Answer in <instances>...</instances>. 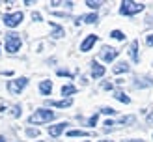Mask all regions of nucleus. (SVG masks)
<instances>
[{
  "instance_id": "obj_3",
  "label": "nucleus",
  "mask_w": 153,
  "mask_h": 142,
  "mask_svg": "<svg viewBox=\"0 0 153 142\" xmlns=\"http://www.w3.org/2000/svg\"><path fill=\"white\" fill-rule=\"evenodd\" d=\"M21 49V37L17 34H7L6 36V51L7 52H17Z\"/></svg>"
},
{
  "instance_id": "obj_22",
  "label": "nucleus",
  "mask_w": 153,
  "mask_h": 142,
  "mask_svg": "<svg viewBox=\"0 0 153 142\" xmlns=\"http://www.w3.org/2000/svg\"><path fill=\"white\" fill-rule=\"evenodd\" d=\"M26 135H28V137H37V135H39V131H37V129H28Z\"/></svg>"
},
{
  "instance_id": "obj_16",
  "label": "nucleus",
  "mask_w": 153,
  "mask_h": 142,
  "mask_svg": "<svg viewBox=\"0 0 153 142\" xmlns=\"http://www.w3.org/2000/svg\"><path fill=\"white\" fill-rule=\"evenodd\" d=\"M75 92H76V88L71 86V84H67V86L62 88V95H71V94H75Z\"/></svg>"
},
{
  "instance_id": "obj_17",
  "label": "nucleus",
  "mask_w": 153,
  "mask_h": 142,
  "mask_svg": "<svg viewBox=\"0 0 153 142\" xmlns=\"http://www.w3.org/2000/svg\"><path fill=\"white\" fill-rule=\"evenodd\" d=\"M114 39H118V41H123L125 39V36H123V32L121 30H112V34H110Z\"/></svg>"
},
{
  "instance_id": "obj_24",
  "label": "nucleus",
  "mask_w": 153,
  "mask_h": 142,
  "mask_svg": "<svg viewBox=\"0 0 153 142\" xmlns=\"http://www.w3.org/2000/svg\"><path fill=\"white\" fill-rule=\"evenodd\" d=\"M97 118H99V116H97V114H94V116L90 118V122H88V123H90V125H95V123H97Z\"/></svg>"
},
{
  "instance_id": "obj_27",
  "label": "nucleus",
  "mask_w": 153,
  "mask_h": 142,
  "mask_svg": "<svg viewBox=\"0 0 153 142\" xmlns=\"http://www.w3.org/2000/svg\"><path fill=\"white\" fill-rule=\"evenodd\" d=\"M32 19H34V21H41V15L34 11V13H32Z\"/></svg>"
},
{
  "instance_id": "obj_12",
  "label": "nucleus",
  "mask_w": 153,
  "mask_h": 142,
  "mask_svg": "<svg viewBox=\"0 0 153 142\" xmlns=\"http://www.w3.org/2000/svg\"><path fill=\"white\" fill-rule=\"evenodd\" d=\"M131 58H133V62H138L140 60V56H138V41L131 43Z\"/></svg>"
},
{
  "instance_id": "obj_26",
  "label": "nucleus",
  "mask_w": 153,
  "mask_h": 142,
  "mask_svg": "<svg viewBox=\"0 0 153 142\" xmlns=\"http://www.w3.org/2000/svg\"><path fill=\"white\" fill-rule=\"evenodd\" d=\"M112 125H114V123L110 122V120H106V122H105V129H106V131H108V129H110V127H112Z\"/></svg>"
},
{
  "instance_id": "obj_19",
  "label": "nucleus",
  "mask_w": 153,
  "mask_h": 142,
  "mask_svg": "<svg viewBox=\"0 0 153 142\" xmlns=\"http://www.w3.org/2000/svg\"><path fill=\"white\" fill-rule=\"evenodd\" d=\"M86 6H90L91 10H97V7L101 6V2H94V0H86Z\"/></svg>"
},
{
  "instance_id": "obj_9",
  "label": "nucleus",
  "mask_w": 153,
  "mask_h": 142,
  "mask_svg": "<svg viewBox=\"0 0 153 142\" xmlns=\"http://www.w3.org/2000/svg\"><path fill=\"white\" fill-rule=\"evenodd\" d=\"M39 92H41L43 95H49V94L52 92V82H51V80H43L41 84H39Z\"/></svg>"
},
{
  "instance_id": "obj_30",
  "label": "nucleus",
  "mask_w": 153,
  "mask_h": 142,
  "mask_svg": "<svg viewBox=\"0 0 153 142\" xmlns=\"http://www.w3.org/2000/svg\"><path fill=\"white\" fill-rule=\"evenodd\" d=\"M103 88H105V90H110V88H112V84H108V82H105V84H103Z\"/></svg>"
},
{
  "instance_id": "obj_15",
  "label": "nucleus",
  "mask_w": 153,
  "mask_h": 142,
  "mask_svg": "<svg viewBox=\"0 0 153 142\" xmlns=\"http://www.w3.org/2000/svg\"><path fill=\"white\" fill-rule=\"evenodd\" d=\"M82 21H84V22H88V25H94V22L97 21V15H95V13H90V15H84V17H82Z\"/></svg>"
},
{
  "instance_id": "obj_5",
  "label": "nucleus",
  "mask_w": 153,
  "mask_h": 142,
  "mask_svg": "<svg viewBox=\"0 0 153 142\" xmlns=\"http://www.w3.org/2000/svg\"><path fill=\"white\" fill-rule=\"evenodd\" d=\"M22 19H25V15H22L21 11H17V13L6 15V17H4V22H6V26L15 28V26H19V25H21V21H22Z\"/></svg>"
},
{
  "instance_id": "obj_28",
  "label": "nucleus",
  "mask_w": 153,
  "mask_h": 142,
  "mask_svg": "<svg viewBox=\"0 0 153 142\" xmlns=\"http://www.w3.org/2000/svg\"><path fill=\"white\" fill-rule=\"evenodd\" d=\"M146 41H148V45H153V34L148 36V39H146Z\"/></svg>"
},
{
  "instance_id": "obj_8",
  "label": "nucleus",
  "mask_w": 153,
  "mask_h": 142,
  "mask_svg": "<svg viewBox=\"0 0 153 142\" xmlns=\"http://www.w3.org/2000/svg\"><path fill=\"white\" fill-rule=\"evenodd\" d=\"M65 127H67V123H65V122L58 123V125H52V127H49V135H51V137H58V135L62 133Z\"/></svg>"
},
{
  "instance_id": "obj_20",
  "label": "nucleus",
  "mask_w": 153,
  "mask_h": 142,
  "mask_svg": "<svg viewBox=\"0 0 153 142\" xmlns=\"http://www.w3.org/2000/svg\"><path fill=\"white\" fill-rule=\"evenodd\" d=\"M52 28H54V37H62V36H64V30L60 28V26H54V25H52Z\"/></svg>"
},
{
  "instance_id": "obj_4",
  "label": "nucleus",
  "mask_w": 153,
  "mask_h": 142,
  "mask_svg": "<svg viewBox=\"0 0 153 142\" xmlns=\"http://www.w3.org/2000/svg\"><path fill=\"white\" fill-rule=\"evenodd\" d=\"M28 84V79L21 77V79H15V80H10L7 82V90H10L11 94H21V90Z\"/></svg>"
},
{
  "instance_id": "obj_14",
  "label": "nucleus",
  "mask_w": 153,
  "mask_h": 142,
  "mask_svg": "<svg viewBox=\"0 0 153 142\" xmlns=\"http://www.w3.org/2000/svg\"><path fill=\"white\" fill-rule=\"evenodd\" d=\"M114 97H116L118 101H121V103H125V105H127L129 101H131V99H129V97H127V95H125L123 92H120V90H118V92H114Z\"/></svg>"
},
{
  "instance_id": "obj_11",
  "label": "nucleus",
  "mask_w": 153,
  "mask_h": 142,
  "mask_svg": "<svg viewBox=\"0 0 153 142\" xmlns=\"http://www.w3.org/2000/svg\"><path fill=\"white\" fill-rule=\"evenodd\" d=\"M71 99H62V101H49V105L52 107H58V109H65V107H71Z\"/></svg>"
},
{
  "instance_id": "obj_13",
  "label": "nucleus",
  "mask_w": 153,
  "mask_h": 142,
  "mask_svg": "<svg viewBox=\"0 0 153 142\" xmlns=\"http://www.w3.org/2000/svg\"><path fill=\"white\" fill-rule=\"evenodd\" d=\"M112 71H114V73H125V71H129V65H127L125 62H120V64L114 65Z\"/></svg>"
},
{
  "instance_id": "obj_25",
  "label": "nucleus",
  "mask_w": 153,
  "mask_h": 142,
  "mask_svg": "<svg viewBox=\"0 0 153 142\" xmlns=\"http://www.w3.org/2000/svg\"><path fill=\"white\" fill-rule=\"evenodd\" d=\"M121 122H123V123H133V122H134V118H133V116H129V118H121Z\"/></svg>"
},
{
  "instance_id": "obj_18",
  "label": "nucleus",
  "mask_w": 153,
  "mask_h": 142,
  "mask_svg": "<svg viewBox=\"0 0 153 142\" xmlns=\"http://www.w3.org/2000/svg\"><path fill=\"white\" fill-rule=\"evenodd\" d=\"M67 137H88V133L86 131H79V129H73L67 133Z\"/></svg>"
},
{
  "instance_id": "obj_2",
  "label": "nucleus",
  "mask_w": 153,
  "mask_h": 142,
  "mask_svg": "<svg viewBox=\"0 0 153 142\" xmlns=\"http://www.w3.org/2000/svg\"><path fill=\"white\" fill-rule=\"evenodd\" d=\"M144 10V4L142 2H121V7H120V11L123 13V15H134V13H140Z\"/></svg>"
},
{
  "instance_id": "obj_7",
  "label": "nucleus",
  "mask_w": 153,
  "mask_h": 142,
  "mask_svg": "<svg viewBox=\"0 0 153 142\" xmlns=\"http://www.w3.org/2000/svg\"><path fill=\"white\" fill-rule=\"evenodd\" d=\"M103 75H105V67H103V65H99L97 62L91 64V77H94V79H99V77H103Z\"/></svg>"
},
{
  "instance_id": "obj_32",
  "label": "nucleus",
  "mask_w": 153,
  "mask_h": 142,
  "mask_svg": "<svg viewBox=\"0 0 153 142\" xmlns=\"http://www.w3.org/2000/svg\"><path fill=\"white\" fill-rule=\"evenodd\" d=\"M0 142H6V138H4V137H0Z\"/></svg>"
},
{
  "instance_id": "obj_1",
  "label": "nucleus",
  "mask_w": 153,
  "mask_h": 142,
  "mask_svg": "<svg viewBox=\"0 0 153 142\" xmlns=\"http://www.w3.org/2000/svg\"><path fill=\"white\" fill-rule=\"evenodd\" d=\"M51 120H54V112L47 109H39L30 116V123H45V122H51Z\"/></svg>"
},
{
  "instance_id": "obj_31",
  "label": "nucleus",
  "mask_w": 153,
  "mask_h": 142,
  "mask_svg": "<svg viewBox=\"0 0 153 142\" xmlns=\"http://www.w3.org/2000/svg\"><path fill=\"white\" fill-rule=\"evenodd\" d=\"M123 142H142V140H123Z\"/></svg>"
},
{
  "instance_id": "obj_23",
  "label": "nucleus",
  "mask_w": 153,
  "mask_h": 142,
  "mask_svg": "<svg viewBox=\"0 0 153 142\" xmlns=\"http://www.w3.org/2000/svg\"><path fill=\"white\" fill-rule=\"evenodd\" d=\"M58 75H60V77H73V75H71L69 71H65V69H60V71H58Z\"/></svg>"
},
{
  "instance_id": "obj_34",
  "label": "nucleus",
  "mask_w": 153,
  "mask_h": 142,
  "mask_svg": "<svg viewBox=\"0 0 153 142\" xmlns=\"http://www.w3.org/2000/svg\"><path fill=\"white\" fill-rule=\"evenodd\" d=\"M84 142H90V140H84Z\"/></svg>"
},
{
  "instance_id": "obj_10",
  "label": "nucleus",
  "mask_w": 153,
  "mask_h": 142,
  "mask_svg": "<svg viewBox=\"0 0 153 142\" xmlns=\"http://www.w3.org/2000/svg\"><path fill=\"white\" fill-rule=\"evenodd\" d=\"M116 56H118V51H114V49H105V52H103V60H105V62H112Z\"/></svg>"
},
{
  "instance_id": "obj_29",
  "label": "nucleus",
  "mask_w": 153,
  "mask_h": 142,
  "mask_svg": "<svg viewBox=\"0 0 153 142\" xmlns=\"http://www.w3.org/2000/svg\"><path fill=\"white\" fill-rule=\"evenodd\" d=\"M19 114H21V112H19V107H15V109H13V116H19Z\"/></svg>"
},
{
  "instance_id": "obj_6",
  "label": "nucleus",
  "mask_w": 153,
  "mask_h": 142,
  "mask_svg": "<svg viewBox=\"0 0 153 142\" xmlns=\"http://www.w3.org/2000/svg\"><path fill=\"white\" fill-rule=\"evenodd\" d=\"M95 41H97V36H95V34L88 36L86 39L82 41V45H80V51H82V52H88V51H90L91 47H94V43H95Z\"/></svg>"
},
{
  "instance_id": "obj_33",
  "label": "nucleus",
  "mask_w": 153,
  "mask_h": 142,
  "mask_svg": "<svg viewBox=\"0 0 153 142\" xmlns=\"http://www.w3.org/2000/svg\"><path fill=\"white\" fill-rule=\"evenodd\" d=\"M103 142H112V140H103Z\"/></svg>"
},
{
  "instance_id": "obj_21",
  "label": "nucleus",
  "mask_w": 153,
  "mask_h": 142,
  "mask_svg": "<svg viewBox=\"0 0 153 142\" xmlns=\"http://www.w3.org/2000/svg\"><path fill=\"white\" fill-rule=\"evenodd\" d=\"M101 112H103V114H116V110H114V109H108V107L101 109Z\"/></svg>"
}]
</instances>
